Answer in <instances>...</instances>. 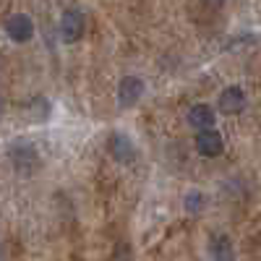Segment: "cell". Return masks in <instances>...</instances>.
I'll use <instances>...</instances> for the list:
<instances>
[{
  "instance_id": "8",
  "label": "cell",
  "mask_w": 261,
  "mask_h": 261,
  "mask_svg": "<svg viewBox=\"0 0 261 261\" xmlns=\"http://www.w3.org/2000/svg\"><path fill=\"white\" fill-rule=\"evenodd\" d=\"M217 120V113L212 110L209 105L199 102V105H193L191 110H188V123L196 128V130H201V128H212Z\"/></svg>"
},
{
  "instance_id": "6",
  "label": "cell",
  "mask_w": 261,
  "mask_h": 261,
  "mask_svg": "<svg viewBox=\"0 0 261 261\" xmlns=\"http://www.w3.org/2000/svg\"><path fill=\"white\" fill-rule=\"evenodd\" d=\"M107 151H110V157L120 165H128V162H134L136 160V146L134 141H130L125 134H110V139H107Z\"/></svg>"
},
{
  "instance_id": "3",
  "label": "cell",
  "mask_w": 261,
  "mask_h": 261,
  "mask_svg": "<svg viewBox=\"0 0 261 261\" xmlns=\"http://www.w3.org/2000/svg\"><path fill=\"white\" fill-rule=\"evenodd\" d=\"M196 151H199L201 157H220L225 151V139L220 130L214 128H201L199 134H196Z\"/></svg>"
},
{
  "instance_id": "2",
  "label": "cell",
  "mask_w": 261,
  "mask_h": 261,
  "mask_svg": "<svg viewBox=\"0 0 261 261\" xmlns=\"http://www.w3.org/2000/svg\"><path fill=\"white\" fill-rule=\"evenodd\" d=\"M248 105V97L241 86H225L217 97V107H220L222 115H241Z\"/></svg>"
},
{
  "instance_id": "13",
  "label": "cell",
  "mask_w": 261,
  "mask_h": 261,
  "mask_svg": "<svg viewBox=\"0 0 261 261\" xmlns=\"http://www.w3.org/2000/svg\"><path fill=\"white\" fill-rule=\"evenodd\" d=\"M3 110H6V105H3V97H0V115H3Z\"/></svg>"
},
{
  "instance_id": "9",
  "label": "cell",
  "mask_w": 261,
  "mask_h": 261,
  "mask_svg": "<svg viewBox=\"0 0 261 261\" xmlns=\"http://www.w3.org/2000/svg\"><path fill=\"white\" fill-rule=\"evenodd\" d=\"M50 115V105L45 97H32L29 105H27V120H34V123H42Z\"/></svg>"
},
{
  "instance_id": "12",
  "label": "cell",
  "mask_w": 261,
  "mask_h": 261,
  "mask_svg": "<svg viewBox=\"0 0 261 261\" xmlns=\"http://www.w3.org/2000/svg\"><path fill=\"white\" fill-rule=\"evenodd\" d=\"M201 3H204L206 8H222V6H225V0H201Z\"/></svg>"
},
{
  "instance_id": "7",
  "label": "cell",
  "mask_w": 261,
  "mask_h": 261,
  "mask_svg": "<svg viewBox=\"0 0 261 261\" xmlns=\"http://www.w3.org/2000/svg\"><path fill=\"white\" fill-rule=\"evenodd\" d=\"M6 34L13 42H18V45H24V42H29L34 37V21L27 13H13L6 21Z\"/></svg>"
},
{
  "instance_id": "11",
  "label": "cell",
  "mask_w": 261,
  "mask_h": 261,
  "mask_svg": "<svg viewBox=\"0 0 261 261\" xmlns=\"http://www.w3.org/2000/svg\"><path fill=\"white\" fill-rule=\"evenodd\" d=\"M204 204H206V196L201 193V191H188L186 193V212L188 214H199L201 209H204Z\"/></svg>"
},
{
  "instance_id": "1",
  "label": "cell",
  "mask_w": 261,
  "mask_h": 261,
  "mask_svg": "<svg viewBox=\"0 0 261 261\" xmlns=\"http://www.w3.org/2000/svg\"><path fill=\"white\" fill-rule=\"evenodd\" d=\"M8 157H11L13 167L21 170V172H32V170H37V165H39V151H37L34 144L27 141V139L13 141V144L8 146Z\"/></svg>"
},
{
  "instance_id": "5",
  "label": "cell",
  "mask_w": 261,
  "mask_h": 261,
  "mask_svg": "<svg viewBox=\"0 0 261 261\" xmlns=\"http://www.w3.org/2000/svg\"><path fill=\"white\" fill-rule=\"evenodd\" d=\"M86 32V18L79 8H68L60 18V37L65 42H79Z\"/></svg>"
},
{
  "instance_id": "10",
  "label": "cell",
  "mask_w": 261,
  "mask_h": 261,
  "mask_svg": "<svg viewBox=\"0 0 261 261\" xmlns=\"http://www.w3.org/2000/svg\"><path fill=\"white\" fill-rule=\"evenodd\" d=\"M209 256L212 258H230L232 256V241L227 235H214L209 243Z\"/></svg>"
},
{
  "instance_id": "4",
  "label": "cell",
  "mask_w": 261,
  "mask_h": 261,
  "mask_svg": "<svg viewBox=\"0 0 261 261\" xmlns=\"http://www.w3.org/2000/svg\"><path fill=\"white\" fill-rule=\"evenodd\" d=\"M146 92V84L141 76H123L118 84V105L120 107H134Z\"/></svg>"
}]
</instances>
